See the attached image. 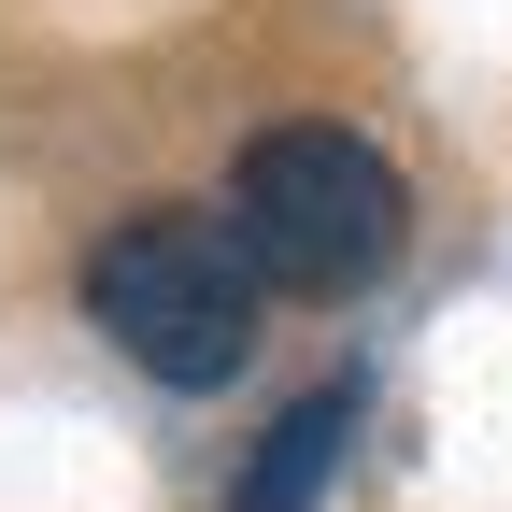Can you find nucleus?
Here are the masks:
<instances>
[{
	"mask_svg": "<svg viewBox=\"0 0 512 512\" xmlns=\"http://www.w3.org/2000/svg\"><path fill=\"white\" fill-rule=\"evenodd\" d=\"M86 328L157 384H228L256 356V256L228 214H128L86 256Z\"/></svg>",
	"mask_w": 512,
	"mask_h": 512,
	"instance_id": "obj_2",
	"label": "nucleus"
},
{
	"mask_svg": "<svg viewBox=\"0 0 512 512\" xmlns=\"http://www.w3.org/2000/svg\"><path fill=\"white\" fill-rule=\"evenodd\" d=\"M356 384H313V399H285L271 413V441L242 456V484H228V512H313L328 498V470H342V441H356Z\"/></svg>",
	"mask_w": 512,
	"mask_h": 512,
	"instance_id": "obj_3",
	"label": "nucleus"
},
{
	"mask_svg": "<svg viewBox=\"0 0 512 512\" xmlns=\"http://www.w3.org/2000/svg\"><path fill=\"white\" fill-rule=\"evenodd\" d=\"M228 228L256 256V285L356 299V285H384V256L413 242V185H399L384 143H356V128H256L242 171H228Z\"/></svg>",
	"mask_w": 512,
	"mask_h": 512,
	"instance_id": "obj_1",
	"label": "nucleus"
}]
</instances>
